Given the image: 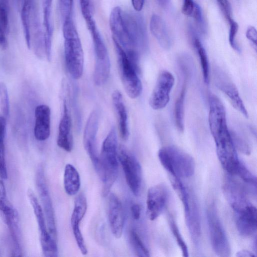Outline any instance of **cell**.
<instances>
[{
  "mask_svg": "<svg viewBox=\"0 0 257 257\" xmlns=\"http://www.w3.org/2000/svg\"><path fill=\"white\" fill-rule=\"evenodd\" d=\"M117 139L113 127L104 139L99 157V165L96 170L102 182V195L105 197L115 182L118 175Z\"/></svg>",
  "mask_w": 257,
  "mask_h": 257,
  "instance_id": "obj_1",
  "label": "cell"
},
{
  "mask_svg": "<svg viewBox=\"0 0 257 257\" xmlns=\"http://www.w3.org/2000/svg\"><path fill=\"white\" fill-rule=\"evenodd\" d=\"M62 31L66 66L71 76L78 79L83 74L84 54L80 39L72 19L63 23Z\"/></svg>",
  "mask_w": 257,
  "mask_h": 257,
  "instance_id": "obj_2",
  "label": "cell"
},
{
  "mask_svg": "<svg viewBox=\"0 0 257 257\" xmlns=\"http://www.w3.org/2000/svg\"><path fill=\"white\" fill-rule=\"evenodd\" d=\"M158 157L163 167L172 177L188 178L195 172V162L191 156L174 146L160 149Z\"/></svg>",
  "mask_w": 257,
  "mask_h": 257,
  "instance_id": "obj_3",
  "label": "cell"
},
{
  "mask_svg": "<svg viewBox=\"0 0 257 257\" xmlns=\"http://www.w3.org/2000/svg\"><path fill=\"white\" fill-rule=\"evenodd\" d=\"M116 53L119 73L124 90L129 97L135 99L142 91V82L137 70L125 52L114 39H112Z\"/></svg>",
  "mask_w": 257,
  "mask_h": 257,
  "instance_id": "obj_4",
  "label": "cell"
},
{
  "mask_svg": "<svg viewBox=\"0 0 257 257\" xmlns=\"http://www.w3.org/2000/svg\"><path fill=\"white\" fill-rule=\"evenodd\" d=\"M207 219L212 248L219 256H230L231 249L228 238L218 215L214 203L207 210Z\"/></svg>",
  "mask_w": 257,
  "mask_h": 257,
  "instance_id": "obj_5",
  "label": "cell"
},
{
  "mask_svg": "<svg viewBox=\"0 0 257 257\" xmlns=\"http://www.w3.org/2000/svg\"><path fill=\"white\" fill-rule=\"evenodd\" d=\"M95 57L93 80L96 85L101 86L108 79L110 70V60L106 46L97 26L90 29Z\"/></svg>",
  "mask_w": 257,
  "mask_h": 257,
  "instance_id": "obj_6",
  "label": "cell"
},
{
  "mask_svg": "<svg viewBox=\"0 0 257 257\" xmlns=\"http://www.w3.org/2000/svg\"><path fill=\"white\" fill-rule=\"evenodd\" d=\"M117 158L127 185L135 196H139L142 184V170L139 161L134 154L122 146L118 148Z\"/></svg>",
  "mask_w": 257,
  "mask_h": 257,
  "instance_id": "obj_7",
  "label": "cell"
},
{
  "mask_svg": "<svg viewBox=\"0 0 257 257\" xmlns=\"http://www.w3.org/2000/svg\"><path fill=\"white\" fill-rule=\"evenodd\" d=\"M125 29L133 48L140 54L148 49L149 42L145 23L142 16L137 13L122 12Z\"/></svg>",
  "mask_w": 257,
  "mask_h": 257,
  "instance_id": "obj_8",
  "label": "cell"
},
{
  "mask_svg": "<svg viewBox=\"0 0 257 257\" xmlns=\"http://www.w3.org/2000/svg\"><path fill=\"white\" fill-rule=\"evenodd\" d=\"M35 181L48 230L53 238L56 240L57 230L54 208L45 178L44 166L42 163H40L37 166Z\"/></svg>",
  "mask_w": 257,
  "mask_h": 257,
  "instance_id": "obj_9",
  "label": "cell"
},
{
  "mask_svg": "<svg viewBox=\"0 0 257 257\" xmlns=\"http://www.w3.org/2000/svg\"><path fill=\"white\" fill-rule=\"evenodd\" d=\"M27 195L33 208L38 223L43 253L46 255L53 254L57 251L58 248L56 240L53 238L48 230L42 207L32 190L30 189L28 190Z\"/></svg>",
  "mask_w": 257,
  "mask_h": 257,
  "instance_id": "obj_10",
  "label": "cell"
},
{
  "mask_svg": "<svg viewBox=\"0 0 257 257\" xmlns=\"http://www.w3.org/2000/svg\"><path fill=\"white\" fill-rule=\"evenodd\" d=\"M122 12L118 6L113 8L109 17L110 28L112 39L117 42L127 57L132 59L140 56V54L132 47L124 24Z\"/></svg>",
  "mask_w": 257,
  "mask_h": 257,
  "instance_id": "obj_11",
  "label": "cell"
},
{
  "mask_svg": "<svg viewBox=\"0 0 257 257\" xmlns=\"http://www.w3.org/2000/svg\"><path fill=\"white\" fill-rule=\"evenodd\" d=\"M174 83L175 79L171 73L167 71L161 73L149 98V104L153 109H162L166 106Z\"/></svg>",
  "mask_w": 257,
  "mask_h": 257,
  "instance_id": "obj_12",
  "label": "cell"
},
{
  "mask_svg": "<svg viewBox=\"0 0 257 257\" xmlns=\"http://www.w3.org/2000/svg\"><path fill=\"white\" fill-rule=\"evenodd\" d=\"M97 109H94L87 120L83 133L84 148L96 170L99 165V157L96 148V135L98 127L99 115Z\"/></svg>",
  "mask_w": 257,
  "mask_h": 257,
  "instance_id": "obj_13",
  "label": "cell"
},
{
  "mask_svg": "<svg viewBox=\"0 0 257 257\" xmlns=\"http://www.w3.org/2000/svg\"><path fill=\"white\" fill-rule=\"evenodd\" d=\"M214 82L216 87L229 99L233 107L246 117L248 112L238 90L228 76L220 70L214 71Z\"/></svg>",
  "mask_w": 257,
  "mask_h": 257,
  "instance_id": "obj_14",
  "label": "cell"
},
{
  "mask_svg": "<svg viewBox=\"0 0 257 257\" xmlns=\"http://www.w3.org/2000/svg\"><path fill=\"white\" fill-rule=\"evenodd\" d=\"M168 199V191L162 184L150 188L147 196V215L151 220L157 218L163 212Z\"/></svg>",
  "mask_w": 257,
  "mask_h": 257,
  "instance_id": "obj_15",
  "label": "cell"
},
{
  "mask_svg": "<svg viewBox=\"0 0 257 257\" xmlns=\"http://www.w3.org/2000/svg\"><path fill=\"white\" fill-rule=\"evenodd\" d=\"M87 201L83 194H79L76 198L74 207L71 217L72 231L81 253H87V249L80 228V223L84 216L87 210Z\"/></svg>",
  "mask_w": 257,
  "mask_h": 257,
  "instance_id": "obj_16",
  "label": "cell"
},
{
  "mask_svg": "<svg viewBox=\"0 0 257 257\" xmlns=\"http://www.w3.org/2000/svg\"><path fill=\"white\" fill-rule=\"evenodd\" d=\"M236 225L240 234L244 237L252 235L256 230V208L251 203L236 211Z\"/></svg>",
  "mask_w": 257,
  "mask_h": 257,
  "instance_id": "obj_17",
  "label": "cell"
},
{
  "mask_svg": "<svg viewBox=\"0 0 257 257\" xmlns=\"http://www.w3.org/2000/svg\"><path fill=\"white\" fill-rule=\"evenodd\" d=\"M108 216L112 233L115 237L120 238L124 225V212L120 200L113 193L109 197Z\"/></svg>",
  "mask_w": 257,
  "mask_h": 257,
  "instance_id": "obj_18",
  "label": "cell"
},
{
  "mask_svg": "<svg viewBox=\"0 0 257 257\" xmlns=\"http://www.w3.org/2000/svg\"><path fill=\"white\" fill-rule=\"evenodd\" d=\"M71 126V117L66 101L64 100L63 114L59 125L57 144L59 147L68 152L72 151L73 146Z\"/></svg>",
  "mask_w": 257,
  "mask_h": 257,
  "instance_id": "obj_19",
  "label": "cell"
},
{
  "mask_svg": "<svg viewBox=\"0 0 257 257\" xmlns=\"http://www.w3.org/2000/svg\"><path fill=\"white\" fill-rule=\"evenodd\" d=\"M34 136L40 141L47 140L50 135L51 110L45 104L38 105L35 110Z\"/></svg>",
  "mask_w": 257,
  "mask_h": 257,
  "instance_id": "obj_20",
  "label": "cell"
},
{
  "mask_svg": "<svg viewBox=\"0 0 257 257\" xmlns=\"http://www.w3.org/2000/svg\"><path fill=\"white\" fill-rule=\"evenodd\" d=\"M225 196L232 208L237 211L250 203L243 188L236 182L228 179L224 184Z\"/></svg>",
  "mask_w": 257,
  "mask_h": 257,
  "instance_id": "obj_21",
  "label": "cell"
},
{
  "mask_svg": "<svg viewBox=\"0 0 257 257\" xmlns=\"http://www.w3.org/2000/svg\"><path fill=\"white\" fill-rule=\"evenodd\" d=\"M111 99L116 114L120 136L123 140L126 141L130 132L127 114L122 95L119 90H115L112 93Z\"/></svg>",
  "mask_w": 257,
  "mask_h": 257,
  "instance_id": "obj_22",
  "label": "cell"
},
{
  "mask_svg": "<svg viewBox=\"0 0 257 257\" xmlns=\"http://www.w3.org/2000/svg\"><path fill=\"white\" fill-rule=\"evenodd\" d=\"M150 28L161 47L169 49L172 45V39L163 19L158 15L153 14L151 18Z\"/></svg>",
  "mask_w": 257,
  "mask_h": 257,
  "instance_id": "obj_23",
  "label": "cell"
},
{
  "mask_svg": "<svg viewBox=\"0 0 257 257\" xmlns=\"http://www.w3.org/2000/svg\"><path fill=\"white\" fill-rule=\"evenodd\" d=\"M79 174L72 164L66 165L64 173V186L66 193L70 196L76 194L80 188Z\"/></svg>",
  "mask_w": 257,
  "mask_h": 257,
  "instance_id": "obj_24",
  "label": "cell"
},
{
  "mask_svg": "<svg viewBox=\"0 0 257 257\" xmlns=\"http://www.w3.org/2000/svg\"><path fill=\"white\" fill-rule=\"evenodd\" d=\"M9 27L8 0H0V46L6 49L8 46L7 35Z\"/></svg>",
  "mask_w": 257,
  "mask_h": 257,
  "instance_id": "obj_25",
  "label": "cell"
},
{
  "mask_svg": "<svg viewBox=\"0 0 257 257\" xmlns=\"http://www.w3.org/2000/svg\"><path fill=\"white\" fill-rule=\"evenodd\" d=\"M196 204L191 201L190 209L185 213L186 223L194 239H197L201 233L200 223Z\"/></svg>",
  "mask_w": 257,
  "mask_h": 257,
  "instance_id": "obj_26",
  "label": "cell"
},
{
  "mask_svg": "<svg viewBox=\"0 0 257 257\" xmlns=\"http://www.w3.org/2000/svg\"><path fill=\"white\" fill-rule=\"evenodd\" d=\"M193 37V45L197 52L201 66L204 82L207 84L209 82V65L207 55L197 36L194 34Z\"/></svg>",
  "mask_w": 257,
  "mask_h": 257,
  "instance_id": "obj_27",
  "label": "cell"
},
{
  "mask_svg": "<svg viewBox=\"0 0 257 257\" xmlns=\"http://www.w3.org/2000/svg\"><path fill=\"white\" fill-rule=\"evenodd\" d=\"M186 90V81L185 80L174 107L175 121L176 125L180 132H183L184 130V104Z\"/></svg>",
  "mask_w": 257,
  "mask_h": 257,
  "instance_id": "obj_28",
  "label": "cell"
},
{
  "mask_svg": "<svg viewBox=\"0 0 257 257\" xmlns=\"http://www.w3.org/2000/svg\"><path fill=\"white\" fill-rule=\"evenodd\" d=\"M6 132V119L0 116V177L6 179L8 172L5 159V139Z\"/></svg>",
  "mask_w": 257,
  "mask_h": 257,
  "instance_id": "obj_29",
  "label": "cell"
},
{
  "mask_svg": "<svg viewBox=\"0 0 257 257\" xmlns=\"http://www.w3.org/2000/svg\"><path fill=\"white\" fill-rule=\"evenodd\" d=\"M17 212L16 209L8 200L5 185L0 180V214L3 219L10 217Z\"/></svg>",
  "mask_w": 257,
  "mask_h": 257,
  "instance_id": "obj_30",
  "label": "cell"
},
{
  "mask_svg": "<svg viewBox=\"0 0 257 257\" xmlns=\"http://www.w3.org/2000/svg\"><path fill=\"white\" fill-rule=\"evenodd\" d=\"M172 177L173 178L171 179L172 185L181 201L185 213H186L189 210L191 199L190 198L188 191L179 178Z\"/></svg>",
  "mask_w": 257,
  "mask_h": 257,
  "instance_id": "obj_31",
  "label": "cell"
},
{
  "mask_svg": "<svg viewBox=\"0 0 257 257\" xmlns=\"http://www.w3.org/2000/svg\"><path fill=\"white\" fill-rule=\"evenodd\" d=\"M130 239L132 245L139 256H150L149 251L145 245L137 232L132 229L130 233Z\"/></svg>",
  "mask_w": 257,
  "mask_h": 257,
  "instance_id": "obj_32",
  "label": "cell"
},
{
  "mask_svg": "<svg viewBox=\"0 0 257 257\" xmlns=\"http://www.w3.org/2000/svg\"><path fill=\"white\" fill-rule=\"evenodd\" d=\"M169 224L174 238L181 249L183 256L185 257L188 256V250L187 244L180 232L176 222L172 217H170L169 218Z\"/></svg>",
  "mask_w": 257,
  "mask_h": 257,
  "instance_id": "obj_33",
  "label": "cell"
},
{
  "mask_svg": "<svg viewBox=\"0 0 257 257\" xmlns=\"http://www.w3.org/2000/svg\"><path fill=\"white\" fill-rule=\"evenodd\" d=\"M235 175L239 176L248 186L256 188V177L241 163Z\"/></svg>",
  "mask_w": 257,
  "mask_h": 257,
  "instance_id": "obj_34",
  "label": "cell"
},
{
  "mask_svg": "<svg viewBox=\"0 0 257 257\" xmlns=\"http://www.w3.org/2000/svg\"><path fill=\"white\" fill-rule=\"evenodd\" d=\"M0 108L6 118L10 113V103L7 87L4 82H0Z\"/></svg>",
  "mask_w": 257,
  "mask_h": 257,
  "instance_id": "obj_35",
  "label": "cell"
},
{
  "mask_svg": "<svg viewBox=\"0 0 257 257\" xmlns=\"http://www.w3.org/2000/svg\"><path fill=\"white\" fill-rule=\"evenodd\" d=\"M81 12L85 22L94 20L93 0H79Z\"/></svg>",
  "mask_w": 257,
  "mask_h": 257,
  "instance_id": "obj_36",
  "label": "cell"
},
{
  "mask_svg": "<svg viewBox=\"0 0 257 257\" xmlns=\"http://www.w3.org/2000/svg\"><path fill=\"white\" fill-rule=\"evenodd\" d=\"M73 0H59V10L62 23L72 19Z\"/></svg>",
  "mask_w": 257,
  "mask_h": 257,
  "instance_id": "obj_37",
  "label": "cell"
},
{
  "mask_svg": "<svg viewBox=\"0 0 257 257\" xmlns=\"http://www.w3.org/2000/svg\"><path fill=\"white\" fill-rule=\"evenodd\" d=\"M230 25L229 34V42L231 47L237 51H240V49L236 42V36L238 30V24L232 18L228 20Z\"/></svg>",
  "mask_w": 257,
  "mask_h": 257,
  "instance_id": "obj_38",
  "label": "cell"
},
{
  "mask_svg": "<svg viewBox=\"0 0 257 257\" xmlns=\"http://www.w3.org/2000/svg\"><path fill=\"white\" fill-rule=\"evenodd\" d=\"M43 12V25L50 27L52 25V0H42Z\"/></svg>",
  "mask_w": 257,
  "mask_h": 257,
  "instance_id": "obj_39",
  "label": "cell"
},
{
  "mask_svg": "<svg viewBox=\"0 0 257 257\" xmlns=\"http://www.w3.org/2000/svg\"><path fill=\"white\" fill-rule=\"evenodd\" d=\"M191 17L195 20L202 33H205L206 32V26L203 15L201 9L197 4H196L194 11Z\"/></svg>",
  "mask_w": 257,
  "mask_h": 257,
  "instance_id": "obj_40",
  "label": "cell"
},
{
  "mask_svg": "<svg viewBox=\"0 0 257 257\" xmlns=\"http://www.w3.org/2000/svg\"><path fill=\"white\" fill-rule=\"evenodd\" d=\"M196 3L193 0H183L182 8V13L188 17H191L194 11Z\"/></svg>",
  "mask_w": 257,
  "mask_h": 257,
  "instance_id": "obj_41",
  "label": "cell"
},
{
  "mask_svg": "<svg viewBox=\"0 0 257 257\" xmlns=\"http://www.w3.org/2000/svg\"><path fill=\"white\" fill-rule=\"evenodd\" d=\"M221 10H222L226 18L229 20L231 18V11L230 4L228 0H216Z\"/></svg>",
  "mask_w": 257,
  "mask_h": 257,
  "instance_id": "obj_42",
  "label": "cell"
},
{
  "mask_svg": "<svg viewBox=\"0 0 257 257\" xmlns=\"http://www.w3.org/2000/svg\"><path fill=\"white\" fill-rule=\"evenodd\" d=\"M246 37L253 44L256 50L257 41V32L256 29L253 26L248 27L246 31Z\"/></svg>",
  "mask_w": 257,
  "mask_h": 257,
  "instance_id": "obj_43",
  "label": "cell"
},
{
  "mask_svg": "<svg viewBox=\"0 0 257 257\" xmlns=\"http://www.w3.org/2000/svg\"><path fill=\"white\" fill-rule=\"evenodd\" d=\"M131 209L134 219L136 220L139 219L141 212L140 206L138 204H134L132 205Z\"/></svg>",
  "mask_w": 257,
  "mask_h": 257,
  "instance_id": "obj_44",
  "label": "cell"
},
{
  "mask_svg": "<svg viewBox=\"0 0 257 257\" xmlns=\"http://www.w3.org/2000/svg\"><path fill=\"white\" fill-rule=\"evenodd\" d=\"M145 0H132V4L136 12H140L143 8Z\"/></svg>",
  "mask_w": 257,
  "mask_h": 257,
  "instance_id": "obj_45",
  "label": "cell"
},
{
  "mask_svg": "<svg viewBox=\"0 0 257 257\" xmlns=\"http://www.w3.org/2000/svg\"><path fill=\"white\" fill-rule=\"evenodd\" d=\"M236 255L238 257H253L255 256L252 252L247 250H240L236 252Z\"/></svg>",
  "mask_w": 257,
  "mask_h": 257,
  "instance_id": "obj_46",
  "label": "cell"
},
{
  "mask_svg": "<svg viewBox=\"0 0 257 257\" xmlns=\"http://www.w3.org/2000/svg\"><path fill=\"white\" fill-rule=\"evenodd\" d=\"M21 7H31L34 2L33 0H20Z\"/></svg>",
  "mask_w": 257,
  "mask_h": 257,
  "instance_id": "obj_47",
  "label": "cell"
},
{
  "mask_svg": "<svg viewBox=\"0 0 257 257\" xmlns=\"http://www.w3.org/2000/svg\"><path fill=\"white\" fill-rule=\"evenodd\" d=\"M159 4L162 7H166L169 0H157Z\"/></svg>",
  "mask_w": 257,
  "mask_h": 257,
  "instance_id": "obj_48",
  "label": "cell"
}]
</instances>
